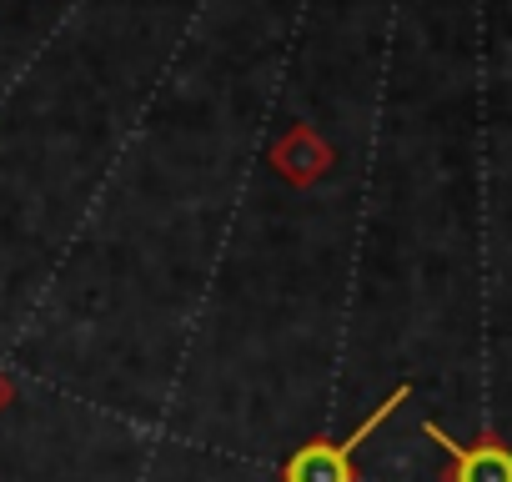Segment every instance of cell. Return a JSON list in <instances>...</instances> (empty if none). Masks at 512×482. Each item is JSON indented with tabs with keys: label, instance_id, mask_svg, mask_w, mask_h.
I'll return each instance as SVG.
<instances>
[{
	"label": "cell",
	"instance_id": "277c9868",
	"mask_svg": "<svg viewBox=\"0 0 512 482\" xmlns=\"http://www.w3.org/2000/svg\"><path fill=\"white\" fill-rule=\"evenodd\" d=\"M16 407V377L6 372V367H0V417H6Z\"/></svg>",
	"mask_w": 512,
	"mask_h": 482
},
{
	"label": "cell",
	"instance_id": "7a4b0ae2",
	"mask_svg": "<svg viewBox=\"0 0 512 482\" xmlns=\"http://www.w3.org/2000/svg\"><path fill=\"white\" fill-rule=\"evenodd\" d=\"M267 166L292 186V191H312L317 181H327L337 171V146L312 126V121H287L277 131V141L267 146Z\"/></svg>",
	"mask_w": 512,
	"mask_h": 482
},
{
	"label": "cell",
	"instance_id": "3957f363",
	"mask_svg": "<svg viewBox=\"0 0 512 482\" xmlns=\"http://www.w3.org/2000/svg\"><path fill=\"white\" fill-rule=\"evenodd\" d=\"M422 437H432L447 457L442 482H512V442L497 432H477L472 442H457L442 422H422Z\"/></svg>",
	"mask_w": 512,
	"mask_h": 482
},
{
	"label": "cell",
	"instance_id": "6da1fadb",
	"mask_svg": "<svg viewBox=\"0 0 512 482\" xmlns=\"http://www.w3.org/2000/svg\"><path fill=\"white\" fill-rule=\"evenodd\" d=\"M412 397V382H397L347 437H307L297 452H287V462H282V482H362V472H357V452H362V442L402 407Z\"/></svg>",
	"mask_w": 512,
	"mask_h": 482
}]
</instances>
